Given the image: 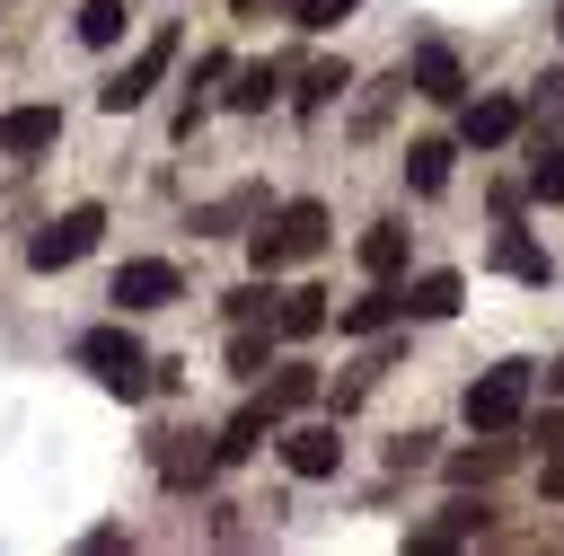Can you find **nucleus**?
Wrapping results in <instances>:
<instances>
[{
	"mask_svg": "<svg viewBox=\"0 0 564 556\" xmlns=\"http://www.w3.org/2000/svg\"><path fill=\"white\" fill-rule=\"evenodd\" d=\"M308 256H326V203H282L247 238V265L256 274H282V265H308Z\"/></svg>",
	"mask_w": 564,
	"mask_h": 556,
	"instance_id": "obj_1",
	"label": "nucleus"
},
{
	"mask_svg": "<svg viewBox=\"0 0 564 556\" xmlns=\"http://www.w3.org/2000/svg\"><path fill=\"white\" fill-rule=\"evenodd\" d=\"M529 379H538L529 362H494V371H476V379H467V424H476V432H511V424L529 415Z\"/></svg>",
	"mask_w": 564,
	"mask_h": 556,
	"instance_id": "obj_2",
	"label": "nucleus"
},
{
	"mask_svg": "<svg viewBox=\"0 0 564 556\" xmlns=\"http://www.w3.org/2000/svg\"><path fill=\"white\" fill-rule=\"evenodd\" d=\"M97 238H106V212H97V203H70L62 221H44V229L26 238V265H35V274H70Z\"/></svg>",
	"mask_w": 564,
	"mask_h": 556,
	"instance_id": "obj_3",
	"label": "nucleus"
},
{
	"mask_svg": "<svg viewBox=\"0 0 564 556\" xmlns=\"http://www.w3.org/2000/svg\"><path fill=\"white\" fill-rule=\"evenodd\" d=\"M79 362L97 371V388H115V397H150V353H141L123 327H88V335H79Z\"/></svg>",
	"mask_w": 564,
	"mask_h": 556,
	"instance_id": "obj_4",
	"label": "nucleus"
},
{
	"mask_svg": "<svg viewBox=\"0 0 564 556\" xmlns=\"http://www.w3.org/2000/svg\"><path fill=\"white\" fill-rule=\"evenodd\" d=\"M167 62H176V26H150V44H141V53H132V62H123L106 88H97V106H106V115H132V106H141V97L167 79Z\"/></svg>",
	"mask_w": 564,
	"mask_h": 556,
	"instance_id": "obj_5",
	"label": "nucleus"
},
{
	"mask_svg": "<svg viewBox=\"0 0 564 556\" xmlns=\"http://www.w3.org/2000/svg\"><path fill=\"white\" fill-rule=\"evenodd\" d=\"M176 291H185V274H176L167 256H132V265H115V282H106L115 309H167Z\"/></svg>",
	"mask_w": 564,
	"mask_h": 556,
	"instance_id": "obj_6",
	"label": "nucleus"
},
{
	"mask_svg": "<svg viewBox=\"0 0 564 556\" xmlns=\"http://www.w3.org/2000/svg\"><path fill=\"white\" fill-rule=\"evenodd\" d=\"M282 468H291V477H335V468H344L335 424H291V432H282Z\"/></svg>",
	"mask_w": 564,
	"mask_h": 556,
	"instance_id": "obj_7",
	"label": "nucleus"
},
{
	"mask_svg": "<svg viewBox=\"0 0 564 556\" xmlns=\"http://www.w3.org/2000/svg\"><path fill=\"white\" fill-rule=\"evenodd\" d=\"M405 79H414V97H432V106H458V97H467V71H458V53H449V44H423Z\"/></svg>",
	"mask_w": 564,
	"mask_h": 556,
	"instance_id": "obj_8",
	"label": "nucleus"
},
{
	"mask_svg": "<svg viewBox=\"0 0 564 556\" xmlns=\"http://www.w3.org/2000/svg\"><path fill=\"white\" fill-rule=\"evenodd\" d=\"M511 132H520V97H476V106L458 115V141H467V150H502Z\"/></svg>",
	"mask_w": 564,
	"mask_h": 556,
	"instance_id": "obj_9",
	"label": "nucleus"
},
{
	"mask_svg": "<svg viewBox=\"0 0 564 556\" xmlns=\"http://www.w3.org/2000/svg\"><path fill=\"white\" fill-rule=\"evenodd\" d=\"M53 141H62V115H53V106H9V115H0V150H9V159H35V150H53Z\"/></svg>",
	"mask_w": 564,
	"mask_h": 556,
	"instance_id": "obj_10",
	"label": "nucleus"
},
{
	"mask_svg": "<svg viewBox=\"0 0 564 556\" xmlns=\"http://www.w3.org/2000/svg\"><path fill=\"white\" fill-rule=\"evenodd\" d=\"M326 291H273V335H291V344H308V335H326Z\"/></svg>",
	"mask_w": 564,
	"mask_h": 556,
	"instance_id": "obj_11",
	"label": "nucleus"
},
{
	"mask_svg": "<svg viewBox=\"0 0 564 556\" xmlns=\"http://www.w3.org/2000/svg\"><path fill=\"white\" fill-rule=\"evenodd\" d=\"M494 274H511V282H538V291H546V274H555V265H546V247H538L529 229H502V238H494Z\"/></svg>",
	"mask_w": 564,
	"mask_h": 556,
	"instance_id": "obj_12",
	"label": "nucleus"
},
{
	"mask_svg": "<svg viewBox=\"0 0 564 556\" xmlns=\"http://www.w3.org/2000/svg\"><path fill=\"white\" fill-rule=\"evenodd\" d=\"M458 300H467V282L441 265V274H414L405 282V318H458Z\"/></svg>",
	"mask_w": 564,
	"mask_h": 556,
	"instance_id": "obj_13",
	"label": "nucleus"
},
{
	"mask_svg": "<svg viewBox=\"0 0 564 556\" xmlns=\"http://www.w3.org/2000/svg\"><path fill=\"white\" fill-rule=\"evenodd\" d=\"M397 318H405V291H388V282H379V291H361V300H352V309H344V318H335V327H344V335H361V344H370V335H388V327H397Z\"/></svg>",
	"mask_w": 564,
	"mask_h": 556,
	"instance_id": "obj_14",
	"label": "nucleus"
},
{
	"mask_svg": "<svg viewBox=\"0 0 564 556\" xmlns=\"http://www.w3.org/2000/svg\"><path fill=\"white\" fill-rule=\"evenodd\" d=\"M273 424H282V415H273L264 397H256V406H238V415H229V432L212 441V468H229V459H247V450H256V441H264Z\"/></svg>",
	"mask_w": 564,
	"mask_h": 556,
	"instance_id": "obj_15",
	"label": "nucleus"
},
{
	"mask_svg": "<svg viewBox=\"0 0 564 556\" xmlns=\"http://www.w3.org/2000/svg\"><path fill=\"white\" fill-rule=\"evenodd\" d=\"M449 159H458L449 141H414V150H405V185H414V194H441V185H449Z\"/></svg>",
	"mask_w": 564,
	"mask_h": 556,
	"instance_id": "obj_16",
	"label": "nucleus"
},
{
	"mask_svg": "<svg viewBox=\"0 0 564 556\" xmlns=\"http://www.w3.org/2000/svg\"><path fill=\"white\" fill-rule=\"evenodd\" d=\"M361 265L388 282V274L405 265V221H370V229H361Z\"/></svg>",
	"mask_w": 564,
	"mask_h": 556,
	"instance_id": "obj_17",
	"label": "nucleus"
},
{
	"mask_svg": "<svg viewBox=\"0 0 564 556\" xmlns=\"http://www.w3.org/2000/svg\"><path fill=\"white\" fill-rule=\"evenodd\" d=\"M476 530H485V503H449V512H441L432 530H414L405 547H458V538H476Z\"/></svg>",
	"mask_w": 564,
	"mask_h": 556,
	"instance_id": "obj_18",
	"label": "nucleus"
},
{
	"mask_svg": "<svg viewBox=\"0 0 564 556\" xmlns=\"http://www.w3.org/2000/svg\"><path fill=\"white\" fill-rule=\"evenodd\" d=\"M308 397H317V371H308V362H282V371H273V388H264V406H273V415H300Z\"/></svg>",
	"mask_w": 564,
	"mask_h": 556,
	"instance_id": "obj_19",
	"label": "nucleus"
},
{
	"mask_svg": "<svg viewBox=\"0 0 564 556\" xmlns=\"http://www.w3.org/2000/svg\"><path fill=\"white\" fill-rule=\"evenodd\" d=\"M132 26V0H79V44H115Z\"/></svg>",
	"mask_w": 564,
	"mask_h": 556,
	"instance_id": "obj_20",
	"label": "nucleus"
},
{
	"mask_svg": "<svg viewBox=\"0 0 564 556\" xmlns=\"http://www.w3.org/2000/svg\"><path fill=\"white\" fill-rule=\"evenodd\" d=\"M344 88H352V71H344V62H308V71H300V115H317V106H326V97H344Z\"/></svg>",
	"mask_w": 564,
	"mask_h": 556,
	"instance_id": "obj_21",
	"label": "nucleus"
},
{
	"mask_svg": "<svg viewBox=\"0 0 564 556\" xmlns=\"http://www.w3.org/2000/svg\"><path fill=\"white\" fill-rule=\"evenodd\" d=\"M502 468H511V450H502V441H476V450L449 459V485H485V477H502Z\"/></svg>",
	"mask_w": 564,
	"mask_h": 556,
	"instance_id": "obj_22",
	"label": "nucleus"
},
{
	"mask_svg": "<svg viewBox=\"0 0 564 556\" xmlns=\"http://www.w3.org/2000/svg\"><path fill=\"white\" fill-rule=\"evenodd\" d=\"M229 79H238V88H229V106H238V115H256V106L282 88V71H273V62H247V71H229Z\"/></svg>",
	"mask_w": 564,
	"mask_h": 556,
	"instance_id": "obj_23",
	"label": "nucleus"
},
{
	"mask_svg": "<svg viewBox=\"0 0 564 556\" xmlns=\"http://www.w3.org/2000/svg\"><path fill=\"white\" fill-rule=\"evenodd\" d=\"M529 194H538V203H564V141H546V150H538V168H529Z\"/></svg>",
	"mask_w": 564,
	"mask_h": 556,
	"instance_id": "obj_24",
	"label": "nucleus"
},
{
	"mask_svg": "<svg viewBox=\"0 0 564 556\" xmlns=\"http://www.w3.org/2000/svg\"><path fill=\"white\" fill-rule=\"evenodd\" d=\"M361 0H291V26H308V35H326L335 18H352Z\"/></svg>",
	"mask_w": 564,
	"mask_h": 556,
	"instance_id": "obj_25",
	"label": "nucleus"
},
{
	"mask_svg": "<svg viewBox=\"0 0 564 556\" xmlns=\"http://www.w3.org/2000/svg\"><path fill=\"white\" fill-rule=\"evenodd\" d=\"M229 371H238V379H256V371H264V335H256V327H238V335H229Z\"/></svg>",
	"mask_w": 564,
	"mask_h": 556,
	"instance_id": "obj_26",
	"label": "nucleus"
},
{
	"mask_svg": "<svg viewBox=\"0 0 564 556\" xmlns=\"http://www.w3.org/2000/svg\"><path fill=\"white\" fill-rule=\"evenodd\" d=\"M432 459V432H405V441H388V468H423Z\"/></svg>",
	"mask_w": 564,
	"mask_h": 556,
	"instance_id": "obj_27",
	"label": "nucleus"
},
{
	"mask_svg": "<svg viewBox=\"0 0 564 556\" xmlns=\"http://www.w3.org/2000/svg\"><path fill=\"white\" fill-rule=\"evenodd\" d=\"M546 106L564 115V71H546V79H538V115H546Z\"/></svg>",
	"mask_w": 564,
	"mask_h": 556,
	"instance_id": "obj_28",
	"label": "nucleus"
},
{
	"mask_svg": "<svg viewBox=\"0 0 564 556\" xmlns=\"http://www.w3.org/2000/svg\"><path fill=\"white\" fill-rule=\"evenodd\" d=\"M538 485H546V503H564V450H546V477Z\"/></svg>",
	"mask_w": 564,
	"mask_h": 556,
	"instance_id": "obj_29",
	"label": "nucleus"
},
{
	"mask_svg": "<svg viewBox=\"0 0 564 556\" xmlns=\"http://www.w3.org/2000/svg\"><path fill=\"white\" fill-rule=\"evenodd\" d=\"M538 441H546V450H564V415H546V424H538Z\"/></svg>",
	"mask_w": 564,
	"mask_h": 556,
	"instance_id": "obj_30",
	"label": "nucleus"
},
{
	"mask_svg": "<svg viewBox=\"0 0 564 556\" xmlns=\"http://www.w3.org/2000/svg\"><path fill=\"white\" fill-rule=\"evenodd\" d=\"M229 9H238V18H264V9H273V0H229Z\"/></svg>",
	"mask_w": 564,
	"mask_h": 556,
	"instance_id": "obj_31",
	"label": "nucleus"
},
{
	"mask_svg": "<svg viewBox=\"0 0 564 556\" xmlns=\"http://www.w3.org/2000/svg\"><path fill=\"white\" fill-rule=\"evenodd\" d=\"M546 388H555V397H564V362H555V371H546Z\"/></svg>",
	"mask_w": 564,
	"mask_h": 556,
	"instance_id": "obj_32",
	"label": "nucleus"
},
{
	"mask_svg": "<svg viewBox=\"0 0 564 556\" xmlns=\"http://www.w3.org/2000/svg\"><path fill=\"white\" fill-rule=\"evenodd\" d=\"M555 35H564V0H555Z\"/></svg>",
	"mask_w": 564,
	"mask_h": 556,
	"instance_id": "obj_33",
	"label": "nucleus"
}]
</instances>
